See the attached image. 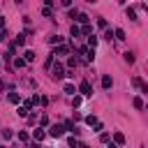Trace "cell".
Returning a JSON list of instances; mask_svg holds the SVG:
<instances>
[{
    "label": "cell",
    "mask_w": 148,
    "mask_h": 148,
    "mask_svg": "<svg viewBox=\"0 0 148 148\" xmlns=\"http://www.w3.org/2000/svg\"><path fill=\"white\" fill-rule=\"evenodd\" d=\"M113 35H116V39H125V30H123V28H116Z\"/></svg>",
    "instance_id": "obj_13"
},
{
    "label": "cell",
    "mask_w": 148,
    "mask_h": 148,
    "mask_svg": "<svg viewBox=\"0 0 148 148\" xmlns=\"http://www.w3.org/2000/svg\"><path fill=\"white\" fill-rule=\"evenodd\" d=\"M56 51H58L60 56H67V53H69V46H65V44H58V49H56Z\"/></svg>",
    "instance_id": "obj_11"
},
{
    "label": "cell",
    "mask_w": 148,
    "mask_h": 148,
    "mask_svg": "<svg viewBox=\"0 0 148 148\" xmlns=\"http://www.w3.org/2000/svg\"><path fill=\"white\" fill-rule=\"evenodd\" d=\"M23 56H25V62H32L35 60V51H25Z\"/></svg>",
    "instance_id": "obj_19"
},
{
    "label": "cell",
    "mask_w": 148,
    "mask_h": 148,
    "mask_svg": "<svg viewBox=\"0 0 148 148\" xmlns=\"http://www.w3.org/2000/svg\"><path fill=\"white\" fill-rule=\"evenodd\" d=\"M7 99H9L12 104H18V102H21V95H18V92H9V95H7Z\"/></svg>",
    "instance_id": "obj_7"
},
{
    "label": "cell",
    "mask_w": 148,
    "mask_h": 148,
    "mask_svg": "<svg viewBox=\"0 0 148 148\" xmlns=\"http://www.w3.org/2000/svg\"><path fill=\"white\" fill-rule=\"evenodd\" d=\"M123 56H125V62H130V65L134 62V53H132V51H127V53H123Z\"/></svg>",
    "instance_id": "obj_20"
},
{
    "label": "cell",
    "mask_w": 148,
    "mask_h": 148,
    "mask_svg": "<svg viewBox=\"0 0 148 148\" xmlns=\"http://www.w3.org/2000/svg\"><path fill=\"white\" fill-rule=\"evenodd\" d=\"M81 32H83V35H90V32H92V28H90V25H83V28H81Z\"/></svg>",
    "instance_id": "obj_24"
},
{
    "label": "cell",
    "mask_w": 148,
    "mask_h": 148,
    "mask_svg": "<svg viewBox=\"0 0 148 148\" xmlns=\"http://www.w3.org/2000/svg\"><path fill=\"white\" fill-rule=\"evenodd\" d=\"M18 141H23V143H25V141H28V134H25V132H18Z\"/></svg>",
    "instance_id": "obj_25"
},
{
    "label": "cell",
    "mask_w": 148,
    "mask_h": 148,
    "mask_svg": "<svg viewBox=\"0 0 148 148\" xmlns=\"http://www.w3.org/2000/svg\"><path fill=\"white\" fill-rule=\"evenodd\" d=\"M0 28H5V18L2 16H0Z\"/></svg>",
    "instance_id": "obj_30"
},
{
    "label": "cell",
    "mask_w": 148,
    "mask_h": 148,
    "mask_svg": "<svg viewBox=\"0 0 148 148\" xmlns=\"http://www.w3.org/2000/svg\"><path fill=\"white\" fill-rule=\"evenodd\" d=\"M62 132H65V127H62V125H53V127L49 130V134H51V136H62Z\"/></svg>",
    "instance_id": "obj_4"
},
{
    "label": "cell",
    "mask_w": 148,
    "mask_h": 148,
    "mask_svg": "<svg viewBox=\"0 0 148 148\" xmlns=\"http://www.w3.org/2000/svg\"><path fill=\"white\" fill-rule=\"evenodd\" d=\"M88 46H90V49H95V46H97V37H95V35H90V37H88Z\"/></svg>",
    "instance_id": "obj_18"
},
{
    "label": "cell",
    "mask_w": 148,
    "mask_h": 148,
    "mask_svg": "<svg viewBox=\"0 0 148 148\" xmlns=\"http://www.w3.org/2000/svg\"><path fill=\"white\" fill-rule=\"evenodd\" d=\"M32 136H35V141L39 143V141H44V136H46V132H44V130H35V132H32Z\"/></svg>",
    "instance_id": "obj_6"
},
{
    "label": "cell",
    "mask_w": 148,
    "mask_h": 148,
    "mask_svg": "<svg viewBox=\"0 0 148 148\" xmlns=\"http://www.w3.org/2000/svg\"><path fill=\"white\" fill-rule=\"evenodd\" d=\"M79 92H81V95H86V97H90V95H92L90 83H88V81H81V83H79Z\"/></svg>",
    "instance_id": "obj_1"
},
{
    "label": "cell",
    "mask_w": 148,
    "mask_h": 148,
    "mask_svg": "<svg viewBox=\"0 0 148 148\" xmlns=\"http://www.w3.org/2000/svg\"><path fill=\"white\" fill-rule=\"evenodd\" d=\"M25 44V35H18V37H14V46H23Z\"/></svg>",
    "instance_id": "obj_10"
},
{
    "label": "cell",
    "mask_w": 148,
    "mask_h": 148,
    "mask_svg": "<svg viewBox=\"0 0 148 148\" xmlns=\"http://www.w3.org/2000/svg\"><path fill=\"white\" fill-rule=\"evenodd\" d=\"M30 148H44V146H42V143H37V141H35V143H30Z\"/></svg>",
    "instance_id": "obj_29"
},
{
    "label": "cell",
    "mask_w": 148,
    "mask_h": 148,
    "mask_svg": "<svg viewBox=\"0 0 148 148\" xmlns=\"http://www.w3.org/2000/svg\"><path fill=\"white\" fill-rule=\"evenodd\" d=\"M65 92H67V95H74V92H76V88H74L72 83H67V86H65Z\"/></svg>",
    "instance_id": "obj_21"
},
{
    "label": "cell",
    "mask_w": 148,
    "mask_h": 148,
    "mask_svg": "<svg viewBox=\"0 0 148 148\" xmlns=\"http://www.w3.org/2000/svg\"><path fill=\"white\" fill-rule=\"evenodd\" d=\"M49 42H51V44H60V42H62V37H58V35H53V37H51Z\"/></svg>",
    "instance_id": "obj_22"
},
{
    "label": "cell",
    "mask_w": 148,
    "mask_h": 148,
    "mask_svg": "<svg viewBox=\"0 0 148 148\" xmlns=\"http://www.w3.org/2000/svg\"><path fill=\"white\" fill-rule=\"evenodd\" d=\"M113 141H116V146H123V143H125V136H123V132H116V134H113Z\"/></svg>",
    "instance_id": "obj_8"
},
{
    "label": "cell",
    "mask_w": 148,
    "mask_h": 148,
    "mask_svg": "<svg viewBox=\"0 0 148 148\" xmlns=\"http://www.w3.org/2000/svg\"><path fill=\"white\" fill-rule=\"evenodd\" d=\"M18 116H23V118H25V116H28V109H25V106H21V109H18Z\"/></svg>",
    "instance_id": "obj_27"
},
{
    "label": "cell",
    "mask_w": 148,
    "mask_h": 148,
    "mask_svg": "<svg viewBox=\"0 0 148 148\" xmlns=\"http://www.w3.org/2000/svg\"><path fill=\"white\" fill-rule=\"evenodd\" d=\"M127 16H130L132 21H136V12H134V9H127Z\"/></svg>",
    "instance_id": "obj_23"
},
{
    "label": "cell",
    "mask_w": 148,
    "mask_h": 148,
    "mask_svg": "<svg viewBox=\"0 0 148 148\" xmlns=\"http://www.w3.org/2000/svg\"><path fill=\"white\" fill-rule=\"evenodd\" d=\"M86 123H88V125H90V127H95V125H97V123H99V120H97V118H95V116H86Z\"/></svg>",
    "instance_id": "obj_15"
},
{
    "label": "cell",
    "mask_w": 148,
    "mask_h": 148,
    "mask_svg": "<svg viewBox=\"0 0 148 148\" xmlns=\"http://www.w3.org/2000/svg\"><path fill=\"white\" fill-rule=\"evenodd\" d=\"M14 67H16V69L25 67V58H14Z\"/></svg>",
    "instance_id": "obj_12"
},
{
    "label": "cell",
    "mask_w": 148,
    "mask_h": 148,
    "mask_svg": "<svg viewBox=\"0 0 148 148\" xmlns=\"http://www.w3.org/2000/svg\"><path fill=\"white\" fill-rule=\"evenodd\" d=\"M99 141H102V143H106V141H109V134H106V132H102V134H99Z\"/></svg>",
    "instance_id": "obj_26"
},
{
    "label": "cell",
    "mask_w": 148,
    "mask_h": 148,
    "mask_svg": "<svg viewBox=\"0 0 148 148\" xmlns=\"http://www.w3.org/2000/svg\"><path fill=\"white\" fill-rule=\"evenodd\" d=\"M69 35H72V37H79V35H81V28H79V25H72Z\"/></svg>",
    "instance_id": "obj_17"
},
{
    "label": "cell",
    "mask_w": 148,
    "mask_h": 148,
    "mask_svg": "<svg viewBox=\"0 0 148 148\" xmlns=\"http://www.w3.org/2000/svg\"><path fill=\"white\" fill-rule=\"evenodd\" d=\"M76 148H88V146L86 143H76Z\"/></svg>",
    "instance_id": "obj_31"
},
{
    "label": "cell",
    "mask_w": 148,
    "mask_h": 148,
    "mask_svg": "<svg viewBox=\"0 0 148 148\" xmlns=\"http://www.w3.org/2000/svg\"><path fill=\"white\" fill-rule=\"evenodd\" d=\"M132 104H134V109H143V99H141V97H134Z\"/></svg>",
    "instance_id": "obj_14"
},
{
    "label": "cell",
    "mask_w": 148,
    "mask_h": 148,
    "mask_svg": "<svg viewBox=\"0 0 148 148\" xmlns=\"http://www.w3.org/2000/svg\"><path fill=\"white\" fill-rule=\"evenodd\" d=\"M132 83H134V86H136V88H139L141 92H148V86H146V83H143V81H141L139 76H134V79H132Z\"/></svg>",
    "instance_id": "obj_3"
},
{
    "label": "cell",
    "mask_w": 148,
    "mask_h": 148,
    "mask_svg": "<svg viewBox=\"0 0 148 148\" xmlns=\"http://www.w3.org/2000/svg\"><path fill=\"white\" fill-rule=\"evenodd\" d=\"M53 76H56V79H62V76H67V72H65V67H62L60 62H56V65H53Z\"/></svg>",
    "instance_id": "obj_2"
},
{
    "label": "cell",
    "mask_w": 148,
    "mask_h": 148,
    "mask_svg": "<svg viewBox=\"0 0 148 148\" xmlns=\"http://www.w3.org/2000/svg\"><path fill=\"white\" fill-rule=\"evenodd\" d=\"M62 127H65V132H76V127H74V123H72V120H65V123H62Z\"/></svg>",
    "instance_id": "obj_9"
},
{
    "label": "cell",
    "mask_w": 148,
    "mask_h": 148,
    "mask_svg": "<svg viewBox=\"0 0 148 148\" xmlns=\"http://www.w3.org/2000/svg\"><path fill=\"white\" fill-rule=\"evenodd\" d=\"M74 21H79V23H83V25H88V16H86V14H79V16L74 18Z\"/></svg>",
    "instance_id": "obj_16"
},
{
    "label": "cell",
    "mask_w": 148,
    "mask_h": 148,
    "mask_svg": "<svg viewBox=\"0 0 148 148\" xmlns=\"http://www.w3.org/2000/svg\"><path fill=\"white\" fill-rule=\"evenodd\" d=\"M2 136L5 139H12V130H2Z\"/></svg>",
    "instance_id": "obj_28"
},
{
    "label": "cell",
    "mask_w": 148,
    "mask_h": 148,
    "mask_svg": "<svg viewBox=\"0 0 148 148\" xmlns=\"http://www.w3.org/2000/svg\"><path fill=\"white\" fill-rule=\"evenodd\" d=\"M111 86H113V79H111L109 74H104V76H102V88H106V90H109Z\"/></svg>",
    "instance_id": "obj_5"
}]
</instances>
